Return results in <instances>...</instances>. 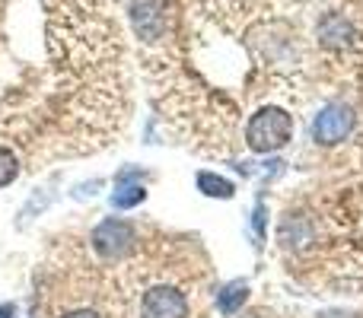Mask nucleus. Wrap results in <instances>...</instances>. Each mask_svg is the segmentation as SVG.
Masks as SVG:
<instances>
[{
	"label": "nucleus",
	"mask_w": 363,
	"mask_h": 318,
	"mask_svg": "<svg viewBox=\"0 0 363 318\" xmlns=\"http://www.w3.org/2000/svg\"><path fill=\"white\" fill-rule=\"evenodd\" d=\"M252 232H255L258 242H262L264 232H268V226H264V200H258L255 204V213H252Z\"/></svg>",
	"instance_id": "12"
},
{
	"label": "nucleus",
	"mask_w": 363,
	"mask_h": 318,
	"mask_svg": "<svg viewBox=\"0 0 363 318\" xmlns=\"http://www.w3.org/2000/svg\"><path fill=\"white\" fill-rule=\"evenodd\" d=\"M294 140V115L277 106H264L245 125V147L252 153H277Z\"/></svg>",
	"instance_id": "1"
},
{
	"label": "nucleus",
	"mask_w": 363,
	"mask_h": 318,
	"mask_svg": "<svg viewBox=\"0 0 363 318\" xmlns=\"http://www.w3.org/2000/svg\"><path fill=\"white\" fill-rule=\"evenodd\" d=\"M102 185H106V181H102V178H93V181H89V185H77V188H74V198H77V200H83V198H93V194L99 191Z\"/></svg>",
	"instance_id": "13"
},
{
	"label": "nucleus",
	"mask_w": 363,
	"mask_h": 318,
	"mask_svg": "<svg viewBox=\"0 0 363 318\" xmlns=\"http://www.w3.org/2000/svg\"><path fill=\"white\" fill-rule=\"evenodd\" d=\"M281 242L303 249V245L313 242V229H309V223L303 217H294V213H290V217L281 223Z\"/></svg>",
	"instance_id": "9"
},
{
	"label": "nucleus",
	"mask_w": 363,
	"mask_h": 318,
	"mask_svg": "<svg viewBox=\"0 0 363 318\" xmlns=\"http://www.w3.org/2000/svg\"><path fill=\"white\" fill-rule=\"evenodd\" d=\"M245 300H249V283H245V280H230V283H226V287L217 293V309H220V315L233 318L236 312H242Z\"/></svg>",
	"instance_id": "6"
},
{
	"label": "nucleus",
	"mask_w": 363,
	"mask_h": 318,
	"mask_svg": "<svg viewBox=\"0 0 363 318\" xmlns=\"http://www.w3.org/2000/svg\"><path fill=\"white\" fill-rule=\"evenodd\" d=\"M19 178V159L10 147H0V188L13 185Z\"/></svg>",
	"instance_id": "11"
},
{
	"label": "nucleus",
	"mask_w": 363,
	"mask_h": 318,
	"mask_svg": "<svg viewBox=\"0 0 363 318\" xmlns=\"http://www.w3.org/2000/svg\"><path fill=\"white\" fill-rule=\"evenodd\" d=\"M61 318H102L96 309H70V312H64Z\"/></svg>",
	"instance_id": "14"
},
{
	"label": "nucleus",
	"mask_w": 363,
	"mask_h": 318,
	"mask_svg": "<svg viewBox=\"0 0 363 318\" xmlns=\"http://www.w3.org/2000/svg\"><path fill=\"white\" fill-rule=\"evenodd\" d=\"M138 315L140 318H188L191 315V302L172 283H153L140 296Z\"/></svg>",
	"instance_id": "3"
},
{
	"label": "nucleus",
	"mask_w": 363,
	"mask_h": 318,
	"mask_svg": "<svg viewBox=\"0 0 363 318\" xmlns=\"http://www.w3.org/2000/svg\"><path fill=\"white\" fill-rule=\"evenodd\" d=\"M194 185H198L201 194H207V198H220V200H230L233 194H236V185H233L230 178H223V175L217 172H198L194 175Z\"/></svg>",
	"instance_id": "7"
},
{
	"label": "nucleus",
	"mask_w": 363,
	"mask_h": 318,
	"mask_svg": "<svg viewBox=\"0 0 363 318\" xmlns=\"http://www.w3.org/2000/svg\"><path fill=\"white\" fill-rule=\"evenodd\" d=\"M319 35H322V42H325V45H345L347 38H351V25H347L345 16H335V13H332V16L322 19Z\"/></svg>",
	"instance_id": "10"
},
{
	"label": "nucleus",
	"mask_w": 363,
	"mask_h": 318,
	"mask_svg": "<svg viewBox=\"0 0 363 318\" xmlns=\"http://www.w3.org/2000/svg\"><path fill=\"white\" fill-rule=\"evenodd\" d=\"M131 19H134V32L144 42H157V38H163L166 29V4L163 0H134Z\"/></svg>",
	"instance_id": "5"
},
{
	"label": "nucleus",
	"mask_w": 363,
	"mask_h": 318,
	"mask_svg": "<svg viewBox=\"0 0 363 318\" xmlns=\"http://www.w3.org/2000/svg\"><path fill=\"white\" fill-rule=\"evenodd\" d=\"M144 200H147V188L140 181H115V191H112L115 210H131V207L144 204Z\"/></svg>",
	"instance_id": "8"
},
{
	"label": "nucleus",
	"mask_w": 363,
	"mask_h": 318,
	"mask_svg": "<svg viewBox=\"0 0 363 318\" xmlns=\"http://www.w3.org/2000/svg\"><path fill=\"white\" fill-rule=\"evenodd\" d=\"M89 242H93V251L102 261H108V264L125 261V258L138 249V226L121 217H108L93 229Z\"/></svg>",
	"instance_id": "2"
},
{
	"label": "nucleus",
	"mask_w": 363,
	"mask_h": 318,
	"mask_svg": "<svg viewBox=\"0 0 363 318\" xmlns=\"http://www.w3.org/2000/svg\"><path fill=\"white\" fill-rule=\"evenodd\" d=\"M354 131V112L341 102L325 106L313 121V140L322 147H335Z\"/></svg>",
	"instance_id": "4"
},
{
	"label": "nucleus",
	"mask_w": 363,
	"mask_h": 318,
	"mask_svg": "<svg viewBox=\"0 0 363 318\" xmlns=\"http://www.w3.org/2000/svg\"><path fill=\"white\" fill-rule=\"evenodd\" d=\"M0 318H16V306L13 302H0Z\"/></svg>",
	"instance_id": "15"
}]
</instances>
